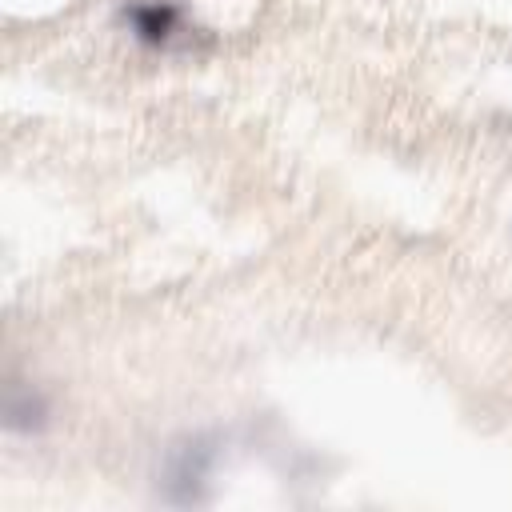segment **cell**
<instances>
[{"label":"cell","instance_id":"1","mask_svg":"<svg viewBox=\"0 0 512 512\" xmlns=\"http://www.w3.org/2000/svg\"><path fill=\"white\" fill-rule=\"evenodd\" d=\"M132 24H136V32L144 40L164 44L172 36V28H176V12L168 4H140V8H132Z\"/></svg>","mask_w":512,"mask_h":512}]
</instances>
